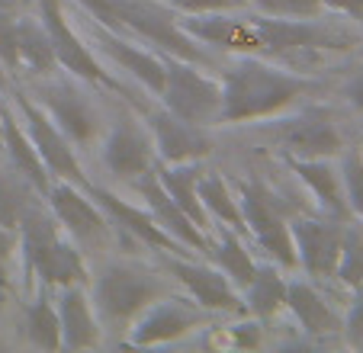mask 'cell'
Returning <instances> with one entry per match:
<instances>
[{
  "label": "cell",
  "instance_id": "60d3db41",
  "mask_svg": "<svg viewBox=\"0 0 363 353\" xmlns=\"http://www.w3.org/2000/svg\"><path fill=\"white\" fill-rule=\"evenodd\" d=\"M0 7H4V10H13V7H16V0H0Z\"/></svg>",
  "mask_w": 363,
  "mask_h": 353
},
{
  "label": "cell",
  "instance_id": "e0dca14e",
  "mask_svg": "<svg viewBox=\"0 0 363 353\" xmlns=\"http://www.w3.org/2000/svg\"><path fill=\"white\" fill-rule=\"evenodd\" d=\"M145 129L155 142V155L164 164L206 161L216 151V138L206 125H193L180 116L167 113L164 106L145 113Z\"/></svg>",
  "mask_w": 363,
  "mask_h": 353
},
{
  "label": "cell",
  "instance_id": "74e56055",
  "mask_svg": "<svg viewBox=\"0 0 363 353\" xmlns=\"http://www.w3.org/2000/svg\"><path fill=\"white\" fill-rule=\"evenodd\" d=\"M174 13H219V10H247L245 0H167Z\"/></svg>",
  "mask_w": 363,
  "mask_h": 353
},
{
  "label": "cell",
  "instance_id": "d590c367",
  "mask_svg": "<svg viewBox=\"0 0 363 353\" xmlns=\"http://www.w3.org/2000/svg\"><path fill=\"white\" fill-rule=\"evenodd\" d=\"M341 337L347 347L354 350H363V289L354 292L347 312L341 315Z\"/></svg>",
  "mask_w": 363,
  "mask_h": 353
},
{
  "label": "cell",
  "instance_id": "8992f818",
  "mask_svg": "<svg viewBox=\"0 0 363 353\" xmlns=\"http://www.w3.org/2000/svg\"><path fill=\"white\" fill-rule=\"evenodd\" d=\"M164 55V87H161V106L180 116L193 125L216 129L222 125V84L219 77L206 74V65L186 62L177 55Z\"/></svg>",
  "mask_w": 363,
  "mask_h": 353
},
{
  "label": "cell",
  "instance_id": "d4e9b609",
  "mask_svg": "<svg viewBox=\"0 0 363 353\" xmlns=\"http://www.w3.org/2000/svg\"><path fill=\"white\" fill-rule=\"evenodd\" d=\"M196 193H199L203 209L209 212V218H213V225L235 228L238 235L247 238V225H245V215H241L238 193H235L232 180H228L222 170L203 167V174H199V180H196Z\"/></svg>",
  "mask_w": 363,
  "mask_h": 353
},
{
  "label": "cell",
  "instance_id": "5bb4252c",
  "mask_svg": "<svg viewBox=\"0 0 363 353\" xmlns=\"http://www.w3.org/2000/svg\"><path fill=\"white\" fill-rule=\"evenodd\" d=\"M164 273L186 289L196 306H203L213 315H245V299L241 289L219 270L203 260H193L190 254H164L161 257Z\"/></svg>",
  "mask_w": 363,
  "mask_h": 353
},
{
  "label": "cell",
  "instance_id": "d6986e66",
  "mask_svg": "<svg viewBox=\"0 0 363 353\" xmlns=\"http://www.w3.org/2000/svg\"><path fill=\"white\" fill-rule=\"evenodd\" d=\"M135 193L138 199H142V206L155 215V222L161 225V228L171 235L177 245H184L190 254H196V257H206L209 254V235H206L199 225L190 222V215H186L184 209H180L177 203L171 199V193L161 186L158 174H155V167L148 170V174H142L135 180Z\"/></svg>",
  "mask_w": 363,
  "mask_h": 353
},
{
  "label": "cell",
  "instance_id": "7c38bea8",
  "mask_svg": "<svg viewBox=\"0 0 363 353\" xmlns=\"http://www.w3.org/2000/svg\"><path fill=\"white\" fill-rule=\"evenodd\" d=\"M213 321V312H206L203 306H196L193 299L184 296H161L158 302H151L125 331V344L129 347H164L186 340L190 334L203 331Z\"/></svg>",
  "mask_w": 363,
  "mask_h": 353
},
{
  "label": "cell",
  "instance_id": "44dd1931",
  "mask_svg": "<svg viewBox=\"0 0 363 353\" xmlns=\"http://www.w3.org/2000/svg\"><path fill=\"white\" fill-rule=\"evenodd\" d=\"M286 312L308 337L325 340L341 334V312L315 286V279H286Z\"/></svg>",
  "mask_w": 363,
  "mask_h": 353
},
{
  "label": "cell",
  "instance_id": "2e32d148",
  "mask_svg": "<svg viewBox=\"0 0 363 353\" xmlns=\"http://www.w3.org/2000/svg\"><path fill=\"white\" fill-rule=\"evenodd\" d=\"M100 161L113 180H123V184H135L142 174H148L158 155L145 123H138L135 116H119L110 132H103L100 138Z\"/></svg>",
  "mask_w": 363,
  "mask_h": 353
},
{
  "label": "cell",
  "instance_id": "f35d334b",
  "mask_svg": "<svg viewBox=\"0 0 363 353\" xmlns=\"http://www.w3.org/2000/svg\"><path fill=\"white\" fill-rule=\"evenodd\" d=\"M325 10L335 16H344L354 26H363V0H322Z\"/></svg>",
  "mask_w": 363,
  "mask_h": 353
},
{
  "label": "cell",
  "instance_id": "9a60e30c",
  "mask_svg": "<svg viewBox=\"0 0 363 353\" xmlns=\"http://www.w3.org/2000/svg\"><path fill=\"white\" fill-rule=\"evenodd\" d=\"M84 39H87L90 48H96V55H103L123 74H129L142 90H148L151 96L161 94V87H164V55L158 48H145V42L113 33L103 23H96L94 16L87 20V35Z\"/></svg>",
  "mask_w": 363,
  "mask_h": 353
},
{
  "label": "cell",
  "instance_id": "cb8c5ba5",
  "mask_svg": "<svg viewBox=\"0 0 363 353\" xmlns=\"http://www.w3.org/2000/svg\"><path fill=\"white\" fill-rule=\"evenodd\" d=\"M155 174H158L161 186L171 193L174 203H177L180 209L190 215V222L199 225V228L209 235V228H213V218H209V212L203 209V203H199V193H196V180H199V174H203V161H186V164L155 161Z\"/></svg>",
  "mask_w": 363,
  "mask_h": 353
},
{
  "label": "cell",
  "instance_id": "ac0fdd59",
  "mask_svg": "<svg viewBox=\"0 0 363 353\" xmlns=\"http://www.w3.org/2000/svg\"><path fill=\"white\" fill-rule=\"evenodd\" d=\"M87 190H90V196L106 209V215L113 218L119 235H129V238L138 241L142 247H151V251H161V254H190L184 245H177V241L155 222V215H151L145 206H132L129 199H123L119 193L106 190V186H96V184H90ZM190 257H196V254H190Z\"/></svg>",
  "mask_w": 363,
  "mask_h": 353
},
{
  "label": "cell",
  "instance_id": "f1b7e54d",
  "mask_svg": "<svg viewBox=\"0 0 363 353\" xmlns=\"http://www.w3.org/2000/svg\"><path fill=\"white\" fill-rule=\"evenodd\" d=\"M58 62L39 16H20V71L33 77L55 74Z\"/></svg>",
  "mask_w": 363,
  "mask_h": 353
},
{
  "label": "cell",
  "instance_id": "52a82bcc",
  "mask_svg": "<svg viewBox=\"0 0 363 353\" xmlns=\"http://www.w3.org/2000/svg\"><path fill=\"white\" fill-rule=\"evenodd\" d=\"M42 199H45L48 212L55 215V222L65 228V235L84 254H100L116 241V225L106 215V209L90 196V190L68 184V180H52Z\"/></svg>",
  "mask_w": 363,
  "mask_h": 353
},
{
  "label": "cell",
  "instance_id": "8d00e7d4",
  "mask_svg": "<svg viewBox=\"0 0 363 353\" xmlns=\"http://www.w3.org/2000/svg\"><path fill=\"white\" fill-rule=\"evenodd\" d=\"M225 334L235 347H241V350H254V347L264 344V321L251 315V318H245V321H232V325L225 327Z\"/></svg>",
  "mask_w": 363,
  "mask_h": 353
},
{
  "label": "cell",
  "instance_id": "8fae6325",
  "mask_svg": "<svg viewBox=\"0 0 363 353\" xmlns=\"http://www.w3.org/2000/svg\"><path fill=\"white\" fill-rule=\"evenodd\" d=\"M35 100L45 106V113L55 119L62 135L68 138L74 148H94L100 145L103 132V116L94 96L84 87H77L74 77L71 81H55V74L42 77V87H35Z\"/></svg>",
  "mask_w": 363,
  "mask_h": 353
},
{
  "label": "cell",
  "instance_id": "4dcf8cb0",
  "mask_svg": "<svg viewBox=\"0 0 363 353\" xmlns=\"http://www.w3.org/2000/svg\"><path fill=\"white\" fill-rule=\"evenodd\" d=\"M335 279L350 292L363 289V222L360 218H350L344 225V241H341V257H337V267H335Z\"/></svg>",
  "mask_w": 363,
  "mask_h": 353
},
{
  "label": "cell",
  "instance_id": "ab89813d",
  "mask_svg": "<svg viewBox=\"0 0 363 353\" xmlns=\"http://www.w3.org/2000/svg\"><path fill=\"white\" fill-rule=\"evenodd\" d=\"M341 96H344V103H347L354 113H363V68L357 71V74L347 77V84H344Z\"/></svg>",
  "mask_w": 363,
  "mask_h": 353
},
{
  "label": "cell",
  "instance_id": "7402d4cb",
  "mask_svg": "<svg viewBox=\"0 0 363 353\" xmlns=\"http://www.w3.org/2000/svg\"><path fill=\"white\" fill-rule=\"evenodd\" d=\"M289 170L299 176V184L315 196L318 209L325 215H335L341 222H350V209L344 199V184H341V167L337 157H286Z\"/></svg>",
  "mask_w": 363,
  "mask_h": 353
},
{
  "label": "cell",
  "instance_id": "277c9868",
  "mask_svg": "<svg viewBox=\"0 0 363 353\" xmlns=\"http://www.w3.org/2000/svg\"><path fill=\"white\" fill-rule=\"evenodd\" d=\"M20 235V260L26 279L33 276L45 289H58V286L71 283H90V267L87 254L65 235V228L55 222V215L48 212L45 199L35 203L16 225Z\"/></svg>",
  "mask_w": 363,
  "mask_h": 353
},
{
  "label": "cell",
  "instance_id": "4316f807",
  "mask_svg": "<svg viewBox=\"0 0 363 353\" xmlns=\"http://www.w3.org/2000/svg\"><path fill=\"white\" fill-rule=\"evenodd\" d=\"M206 257H213L216 267H219L238 289H245V286L251 283L254 270H257V260L247 251L245 235H238L235 228H225V225H213V228H209V254H206Z\"/></svg>",
  "mask_w": 363,
  "mask_h": 353
},
{
  "label": "cell",
  "instance_id": "ba28073f",
  "mask_svg": "<svg viewBox=\"0 0 363 353\" xmlns=\"http://www.w3.org/2000/svg\"><path fill=\"white\" fill-rule=\"evenodd\" d=\"M39 20L48 33V42H52L58 68H62L65 74L81 84H96V87L116 90V94H129L125 84L106 71V65L100 62V55L87 45V39L71 26L68 10H65L62 0H39Z\"/></svg>",
  "mask_w": 363,
  "mask_h": 353
},
{
  "label": "cell",
  "instance_id": "7a4b0ae2",
  "mask_svg": "<svg viewBox=\"0 0 363 353\" xmlns=\"http://www.w3.org/2000/svg\"><path fill=\"white\" fill-rule=\"evenodd\" d=\"M90 302L100 318L103 337H125L132 321L161 296L174 292L171 276L148 267H138L132 260H103L96 273H90Z\"/></svg>",
  "mask_w": 363,
  "mask_h": 353
},
{
  "label": "cell",
  "instance_id": "603a6c76",
  "mask_svg": "<svg viewBox=\"0 0 363 353\" xmlns=\"http://www.w3.org/2000/svg\"><path fill=\"white\" fill-rule=\"evenodd\" d=\"M0 138H4V148H7V155H10V167L20 170L29 184L35 186V193L45 196V190L52 186V176H48L39 151H35V145L29 142L26 129H23V123H20V116L13 113L10 103L7 106H0Z\"/></svg>",
  "mask_w": 363,
  "mask_h": 353
},
{
  "label": "cell",
  "instance_id": "d6a6232c",
  "mask_svg": "<svg viewBox=\"0 0 363 353\" xmlns=\"http://www.w3.org/2000/svg\"><path fill=\"white\" fill-rule=\"evenodd\" d=\"M247 10L264 16H286V20H312V16H325L322 0H245Z\"/></svg>",
  "mask_w": 363,
  "mask_h": 353
},
{
  "label": "cell",
  "instance_id": "3957f363",
  "mask_svg": "<svg viewBox=\"0 0 363 353\" xmlns=\"http://www.w3.org/2000/svg\"><path fill=\"white\" fill-rule=\"evenodd\" d=\"M74 4L119 35H129L145 45H155L158 52L177 55V58L206 65V68L213 65L209 48L180 29L177 13L167 4H158V0H74Z\"/></svg>",
  "mask_w": 363,
  "mask_h": 353
},
{
  "label": "cell",
  "instance_id": "9c48e42d",
  "mask_svg": "<svg viewBox=\"0 0 363 353\" xmlns=\"http://www.w3.org/2000/svg\"><path fill=\"white\" fill-rule=\"evenodd\" d=\"M264 138H267L283 157H337L347 148L335 113L325 106L299 109V113L286 109L283 119L267 123Z\"/></svg>",
  "mask_w": 363,
  "mask_h": 353
},
{
  "label": "cell",
  "instance_id": "ffe728a7",
  "mask_svg": "<svg viewBox=\"0 0 363 353\" xmlns=\"http://www.w3.org/2000/svg\"><path fill=\"white\" fill-rule=\"evenodd\" d=\"M55 292V308H58V325H62V350H94L103 344V327L94 312L90 292L84 283L58 286Z\"/></svg>",
  "mask_w": 363,
  "mask_h": 353
},
{
  "label": "cell",
  "instance_id": "1f68e13d",
  "mask_svg": "<svg viewBox=\"0 0 363 353\" xmlns=\"http://www.w3.org/2000/svg\"><path fill=\"white\" fill-rule=\"evenodd\" d=\"M337 167H341L344 199H347L350 215L363 222V148H344L337 155Z\"/></svg>",
  "mask_w": 363,
  "mask_h": 353
},
{
  "label": "cell",
  "instance_id": "484cf974",
  "mask_svg": "<svg viewBox=\"0 0 363 353\" xmlns=\"http://www.w3.org/2000/svg\"><path fill=\"white\" fill-rule=\"evenodd\" d=\"M241 299H245V315H254L261 321H274L277 315L286 308V276H283V267L270 264H257L251 283L241 289Z\"/></svg>",
  "mask_w": 363,
  "mask_h": 353
},
{
  "label": "cell",
  "instance_id": "836d02e7",
  "mask_svg": "<svg viewBox=\"0 0 363 353\" xmlns=\"http://www.w3.org/2000/svg\"><path fill=\"white\" fill-rule=\"evenodd\" d=\"M0 65L7 71H20V16L0 7Z\"/></svg>",
  "mask_w": 363,
  "mask_h": 353
},
{
  "label": "cell",
  "instance_id": "f546056e",
  "mask_svg": "<svg viewBox=\"0 0 363 353\" xmlns=\"http://www.w3.org/2000/svg\"><path fill=\"white\" fill-rule=\"evenodd\" d=\"M35 203H42V196L35 193V186L29 184L26 176L13 167H0V225L16 228L20 218Z\"/></svg>",
  "mask_w": 363,
  "mask_h": 353
},
{
  "label": "cell",
  "instance_id": "e575fe53",
  "mask_svg": "<svg viewBox=\"0 0 363 353\" xmlns=\"http://www.w3.org/2000/svg\"><path fill=\"white\" fill-rule=\"evenodd\" d=\"M16 257H20V235H16V228L0 225V292L13 286Z\"/></svg>",
  "mask_w": 363,
  "mask_h": 353
},
{
  "label": "cell",
  "instance_id": "5b68a950",
  "mask_svg": "<svg viewBox=\"0 0 363 353\" xmlns=\"http://www.w3.org/2000/svg\"><path fill=\"white\" fill-rule=\"evenodd\" d=\"M232 186L238 193L241 215H245V225H247V238L261 247L277 267L293 270L296 247H293V235H289V215H293V209H286L283 196L277 190H270L264 180L241 176Z\"/></svg>",
  "mask_w": 363,
  "mask_h": 353
},
{
  "label": "cell",
  "instance_id": "4fadbf2b",
  "mask_svg": "<svg viewBox=\"0 0 363 353\" xmlns=\"http://www.w3.org/2000/svg\"><path fill=\"white\" fill-rule=\"evenodd\" d=\"M344 225L335 215H312V212H293L289 215V235H293L296 247V267L306 270L315 283H328L335 279V267L341 257V241H344Z\"/></svg>",
  "mask_w": 363,
  "mask_h": 353
},
{
  "label": "cell",
  "instance_id": "30bf717a",
  "mask_svg": "<svg viewBox=\"0 0 363 353\" xmlns=\"http://www.w3.org/2000/svg\"><path fill=\"white\" fill-rule=\"evenodd\" d=\"M10 106H13V113L20 116L23 129H26L29 142H33L35 151H39L48 176H52V180H68V184L87 190L90 180H87V174H84V164H81V157H77V148L62 135V129H58L55 119L45 113V106H42L35 96L20 94V90L13 94Z\"/></svg>",
  "mask_w": 363,
  "mask_h": 353
},
{
  "label": "cell",
  "instance_id": "83f0119b",
  "mask_svg": "<svg viewBox=\"0 0 363 353\" xmlns=\"http://www.w3.org/2000/svg\"><path fill=\"white\" fill-rule=\"evenodd\" d=\"M20 331L26 337V344L39 347V350H62V325H58V308L52 289L39 286L35 299L23 306Z\"/></svg>",
  "mask_w": 363,
  "mask_h": 353
},
{
  "label": "cell",
  "instance_id": "6da1fadb",
  "mask_svg": "<svg viewBox=\"0 0 363 353\" xmlns=\"http://www.w3.org/2000/svg\"><path fill=\"white\" fill-rule=\"evenodd\" d=\"M219 71L222 125L274 119L286 109H296L318 87L315 77L296 68H283L274 58H261V55H232V62H225Z\"/></svg>",
  "mask_w": 363,
  "mask_h": 353
}]
</instances>
